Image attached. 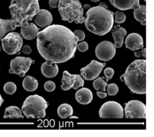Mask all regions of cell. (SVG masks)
Masks as SVG:
<instances>
[{
    "instance_id": "6da1fadb",
    "label": "cell",
    "mask_w": 154,
    "mask_h": 137,
    "mask_svg": "<svg viewBox=\"0 0 154 137\" xmlns=\"http://www.w3.org/2000/svg\"><path fill=\"white\" fill-rule=\"evenodd\" d=\"M37 37L38 50L48 65L64 63L75 56L78 38L67 27L50 25Z\"/></svg>"
},
{
    "instance_id": "7a4b0ae2",
    "label": "cell",
    "mask_w": 154,
    "mask_h": 137,
    "mask_svg": "<svg viewBox=\"0 0 154 137\" xmlns=\"http://www.w3.org/2000/svg\"><path fill=\"white\" fill-rule=\"evenodd\" d=\"M114 14L108 9L104 2L100 3L98 6L90 8L85 20L87 29L99 36L109 33L113 27Z\"/></svg>"
},
{
    "instance_id": "3957f363",
    "label": "cell",
    "mask_w": 154,
    "mask_h": 137,
    "mask_svg": "<svg viewBox=\"0 0 154 137\" xmlns=\"http://www.w3.org/2000/svg\"><path fill=\"white\" fill-rule=\"evenodd\" d=\"M39 0H10L11 15V26L13 30L17 27H26L39 10Z\"/></svg>"
},
{
    "instance_id": "277c9868",
    "label": "cell",
    "mask_w": 154,
    "mask_h": 137,
    "mask_svg": "<svg viewBox=\"0 0 154 137\" xmlns=\"http://www.w3.org/2000/svg\"><path fill=\"white\" fill-rule=\"evenodd\" d=\"M132 93L138 94L146 93V60L136 59L126 69L120 77Z\"/></svg>"
},
{
    "instance_id": "5b68a950",
    "label": "cell",
    "mask_w": 154,
    "mask_h": 137,
    "mask_svg": "<svg viewBox=\"0 0 154 137\" xmlns=\"http://www.w3.org/2000/svg\"><path fill=\"white\" fill-rule=\"evenodd\" d=\"M58 9L63 20L77 24L84 23V10L79 0H59Z\"/></svg>"
},
{
    "instance_id": "8992f818",
    "label": "cell",
    "mask_w": 154,
    "mask_h": 137,
    "mask_svg": "<svg viewBox=\"0 0 154 137\" xmlns=\"http://www.w3.org/2000/svg\"><path fill=\"white\" fill-rule=\"evenodd\" d=\"M48 107L47 102L38 95L29 96L24 101L22 111L27 118L40 119L45 117V111Z\"/></svg>"
},
{
    "instance_id": "52a82bcc",
    "label": "cell",
    "mask_w": 154,
    "mask_h": 137,
    "mask_svg": "<svg viewBox=\"0 0 154 137\" xmlns=\"http://www.w3.org/2000/svg\"><path fill=\"white\" fill-rule=\"evenodd\" d=\"M1 40L3 50L9 55L17 54L23 46L22 36L17 32H9Z\"/></svg>"
},
{
    "instance_id": "ba28073f",
    "label": "cell",
    "mask_w": 154,
    "mask_h": 137,
    "mask_svg": "<svg viewBox=\"0 0 154 137\" xmlns=\"http://www.w3.org/2000/svg\"><path fill=\"white\" fill-rule=\"evenodd\" d=\"M99 115L101 118H116L122 119L124 116L122 106L114 101H109L104 103L99 111Z\"/></svg>"
},
{
    "instance_id": "9c48e42d",
    "label": "cell",
    "mask_w": 154,
    "mask_h": 137,
    "mask_svg": "<svg viewBox=\"0 0 154 137\" xmlns=\"http://www.w3.org/2000/svg\"><path fill=\"white\" fill-rule=\"evenodd\" d=\"M34 62L30 57H16L11 61L10 69L9 72L10 74H16L23 77L29 70L31 64Z\"/></svg>"
},
{
    "instance_id": "30bf717a",
    "label": "cell",
    "mask_w": 154,
    "mask_h": 137,
    "mask_svg": "<svg viewBox=\"0 0 154 137\" xmlns=\"http://www.w3.org/2000/svg\"><path fill=\"white\" fill-rule=\"evenodd\" d=\"M125 117L128 119L146 118V105L138 100L129 101L125 106Z\"/></svg>"
},
{
    "instance_id": "8fae6325",
    "label": "cell",
    "mask_w": 154,
    "mask_h": 137,
    "mask_svg": "<svg viewBox=\"0 0 154 137\" xmlns=\"http://www.w3.org/2000/svg\"><path fill=\"white\" fill-rule=\"evenodd\" d=\"M116 47L110 41H104L99 43L95 53L97 57L103 61H107L112 59L116 54Z\"/></svg>"
},
{
    "instance_id": "7c38bea8",
    "label": "cell",
    "mask_w": 154,
    "mask_h": 137,
    "mask_svg": "<svg viewBox=\"0 0 154 137\" xmlns=\"http://www.w3.org/2000/svg\"><path fill=\"white\" fill-rule=\"evenodd\" d=\"M105 65V63H101L95 60H92L90 64L81 68V75L85 80H94L99 76Z\"/></svg>"
},
{
    "instance_id": "4fadbf2b",
    "label": "cell",
    "mask_w": 154,
    "mask_h": 137,
    "mask_svg": "<svg viewBox=\"0 0 154 137\" xmlns=\"http://www.w3.org/2000/svg\"><path fill=\"white\" fill-rule=\"evenodd\" d=\"M33 19L36 25L41 28H46L51 25L53 20L52 14L45 9L39 10Z\"/></svg>"
},
{
    "instance_id": "5bb4252c",
    "label": "cell",
    "mask_w": 154,
    "mask_h": 137,
    "mask_svg": "<svg viewBox=\"0 0 154 137\" xmlns=\"http://www.w3.org/2000/svg\"><path fill=\"white\" fill-rule=\"evenodd\" d=\"M125 45L127 48L133 51L142 49L144 47L143 38L138 33H131L126 38Z\"/></svg>"
},
{
    "instance_id": "9a60e30c",
    "label": "cell",
    "mask_w": 154,
    "mask_h": 137,
    "mask_svg": "<svg viewBox=\"0 0 154 137\" xmlns=\"http://www.w3.org/2000/svg\"><path fill=\"white\" fill-rule=\"evenodd\" d=\"M114 7L122 11L134 9L137 10L140 7L139 0H109Z\"/></svg>"
},
{
    "instance_id": "2e32d148",
    "label": "cell",
    "mask_w": 154,
    "mask_h": 137,
    "mask_svg": "<svg viewBox=\"0 0 154 137\" xmlns=\"http://www.w3.org/2000/svg\"><path fill=\"white\" fill-rule=\"evenodd\" d=\"M39 29L35 23L29 22L27 26L21 27L20 32L24 38L28 40H31L36 38Z\"/></svg>"
},
{
    "instance_id": "e0dca14e",
    "label": "cell",
    "mask_w": 154,
    "mask_h": 137,
    "mask_svg": "<svg viewBox=\"0 0 154 137\" xmlns=\"http://www.w3.org/2000/svg\"><path fill=\"white\" fill-rule=\"evenodd\" d=\"M75 99L79 103L87 105L92 101L93 95L91 91L87 88L83 87L75 93Z\"/></svg>"
},
{
    "instance_id": "ac0fdd59",
    "label": "cell",
    "mask_w": 154,
    "mask_h": 137,
    "mask_svg": "<svg viewBox=\"0 0 154 137\" xmlns=\"http://www.w3.org/2000/svg\"><path fill=\"white\" fill-rule=\"evenodd\" d=\"M41 69L42 74L48 78L54 77L58 74L59 71L58 66L56 64H53L51 65H48L46 64L45 62L42 64Z\"/></svg>"
},
{
    "instance_id": "d6986e66",
    "label": "cell",
    "mask_w": 154,
    "mask_h": 137,
    "mask_svg": "<svg viewBox=\"0 0 154 137\" xmlns=\"http://www.w3.org/2000/svg\"><path fill=\"white\" fill-rule=\"evenodd\" d=\"M75 78V75H71L67 71H64L61 89L64 91H67L71 89L73 85Z\"/></svg>"
},
{
    "instance_id": "ffe728a7",
    "label": "cell",
    "mask_w": 154,
    "mask_h": 137,
    "mask_svg": "<svg viewBox=\"0 0 154 137\" xmlns=\"http://www.w3.org/2000/svg\"><path fill=\"white\" fill-rule=\"evenodd\" d=\"M127 31L122 27L119 28L112 32V37L114 40L115 47L120 48L123 45L124 38L127 34Z\"/></svg>"
},
{
    "instance_id": "44dd1931",
    "label": "cell",
    "mask_w": 154,
    "mask_h": 137,
    "mask_svg": "<svg viewBox=\"0 0 154 137\" xmlns=\"http://www.w3.org/2000/svg\"><path fill=\"white\" fill-rule=\"evenodd\" d=\"M3 118L5 119H7V118L22 119V118H24V115L22 114L21 110L19 107L16 106H11L6 108Z\"/></svg>"
},
{
    "instance_id": "7402d4cb",
    "label": "cell",
    "mask_w": 154,
    "mask_h": 137,
    "mask_svg": "<svg viewBox=\"0 0 154 137\" xmlns=\"http://www.w3.org/2000/svg\"><path fill=\"white\" fill-rule=\"evenodd\" d=\"M38 83L37 79L30 76H27L23 81L24 89L28 92L35 91L38 87Z\"/></svg>"
},
{
    "instance_id": "603a6c76",
    "label": "cell",
    "mask_w": 154,
    "mask_h": 137,
    "mask_svg": "<svg viewBox=\"0 0 154 137\" xmlns=\"http://www.w3.org/2000/svg\"><path fill=\"white\" fill-rule=\"evenodd\" d=\"M73 112V110L72 107L68 104H63L57 109L58 115L63 119H66L72 115Z\"/></svg>"
},
{
    "instance_id": "cb8c5ba5",
    "label": "cell",
    "mask_w": 154,
    "mask_h": 137,
    "mask_svg": "<svg viewBox=\"0 0 154 137\" xmlns=\"http://www.w3.org/2000/svg\"><path fill=\"white\" fill-rule=\"evenodd\" d=\"M11 19H0V40L8 32L13 31L11 26Z\"/></svg>"
},
{
    "instance_id": "d4e9b609",
    "label": "cell",
    "mask_w": 154,
    "mask_h": 137,
    "mask_svg": "<svg viewBox=\"0 0 154 137\" xmlns=\"http://www.w3.org/2000/svg\"><path fill=\"white\" fill-rule=\"evenodd\" d=\"M146 6L145 5H140V7L134 11L135 19L140 22L142 25H146Z\"/></svg>"
},
{
    "instance_id": "484cf974",
    "label": "cell",
    "mask_w": 154,
    "mask_h": 137,
    "mask_svg": "<svg viewBox=\"0 0 154 137\" xmlns=\"http://www.w3.org/2000/svg\"><path fill=\"white\" fill-rule=\"evenodd\" d=\"M93 86L96 90L101 89L102 91H105V88L107 86V82H105L103 78L101 77L98 78L93 82Z\"/></svg>"
},
{
    "instance_id": "4316f807",
    "label": "cell",
    "mask_w": 154,
    "mask_h": 137,
    "mask_svg": "<svg viewBox=\"0 0 154 137\" xmlns=\"http://www.w3.org/2000/svg\"><path fill=\"white\" fill-rule=\"evenodd\" d=\"M3 89L6 93L12 95L17 91V85L13 82H8L4 85Z\"/></svg>"
},
{
    "instance_id": "83f0119b",
    "label": "cell",
    "mask_w": 154,
    "mask_h": 137,
    "mask_svg": "<svg viewBox=\"0 0 154 137\" xmlns=\"http://www.w3.org/2000/svg\"><path fill=\"white\" fill-rule=\"evenodd\" d=\"M75 80L72 87L75 90H76L79 87L83 86L84 84V80L80 75H75Z\"/></svg>"
},
{
    "instance_id": "f1b7e54d",
    "label": "cell",
    "mask_w": 154,
    "mask_h": 137,
    "mask_svg": "<svg viewBox=\"0 0 154 137\" xmlns=\"http://www.w3.org/2000/svg\"><path fill=\"white\" fill-rule=\"evenodd\" d=\"M119 91V87L114 83L110 84L107 87V92L109 96H114L117 94Z\"/></svg>"
},
{
    "instance_id": "f546056e",
    "label": "cell",
    "mask_w": 154,
    "mask_h": 137,
    "mask_svg": "<svg viewBox=\"0 0 154 137\" xmlns=\"http://www.w3.org/2000/svg\"><path fill=\"white\" fill-rule=\"evenodd\" d=\"M114 14H115V22L116 23H123L126 20V15L122 12L120 11H117Z\"/></svg>"
},
{
    "instance_id": "4dcf8cb0",
    "label": "cell",
    "mask_w": 154,
    "mask_h": 137,
    "mask_svg": "<svg viewBox=\"0 0 154 137\" xmlns=\"http://www.w3.org/2000/svg\"><path fill=\"white\" fill-rule=\"evenodd\" d=\"M104 75L106 77V82L112 79L114 74V71L112 68L108 67L105 68L104 70Z\"/></svg>"
},
{
    "instance_id": "1f68e13d",
    "label": "cell",
    "mask_w": 154,
    "mask_h": 137,
    "mask_svg": "<svg viewBox=\"0 0 154 137\" xmlns=\"http://www.w3.org/2000/svg\"><path fill=\"white\" fill-rule=\"evenodd\" d=\"M45 90L48 92L54 91L56 88L55 84L52 81H48L44 85Z\"/></svg>"
},
{
    "instance_id": "d6a6232c",
    "label": "cell",
    "mask_w": 154,
    "mask_h": 137,
    "mask_svg": "<svg viewBox=\"0 0 154 137\" xmlns=\"http://www.w3.org/2000/svg\"><path fill=\"white\" fill-rule=\"evenodd\" d=\"M78 50L81 52H85L88 49V44L86 41H83L77 45Z\"/></svg>"
},
{
    "instance_id": "836d02e7",
    "label": "cell",
    "mask_w": 154,
    "mask_h": 137,
    "mask_svg": "<svg viewBox=\"0 0 154 137\" xmlns=\"http://www.w3.org/2000/svg\"><path fill=\"white\" fill-rule=\"evenodd\" d=\"M75 36L78 38V41H82L85 38V32L81 30H76L74 32Z\"/></svg>"
},
{
    "instance_id": "e575fe53",
    "label": "cell",
    "mask_w": 154,
    "mask_h": 137,
    "mask_svg": "<svg viewBox=\"0 0 154 137\" xmlns=\"http://www.w3.org/2000/svg\"><path fill=\"white\" fill-rule=\"evenodd\" d=\"M146 48H144L141 50H135V51H134V55L137 57H140L142 56L143 57L146 58Z\"/></svg>"
},
{
    "instance_id": "d590c367",
    "label": "cell",
    "mask_w": 154,
    "mask_h": 137,
    "mask_svg": "<svg viewBox=\"0 0 154 137\" xmlns=\"http://www.w3.org/2000/svg\"><path fill=\"white\" fill-rule=\"evenodd\" d=\"M31 51H32V49H31L30 46H29V45H25V46L23 47V48H22V52H23L24 54L29 55V54L31 53Z\"/></svg>"
},
{
    "instance_id": "8d00e7d4",
    "label": "cell",
    "mask_w": 154,
    "mask_h": 137,
    "mask_svg": "<svg viewBox=\"0 0 154 137\" xmlns=\"http://www.w3.org/2000/svg\"><path fill=\"white\" fill-rule=\"evenodd\" d=\"M59 0H49V5L52 8H56L57 7Z\"/></svg>"
},
{
    "instance_id": "74e56055",
    "label": "cell",
    "mask_w": 154,
    "mask_h": 137,
    "mask_svg": "<svg viewBox=\"0 0 154 137\" xmlns=\"http://www.w3.org/2000/svg\"><path fill=\"white\" fill-rule=\"evenodd\" d=\"M97 96L101 98H105L107 96V94L106 93H103L100 91H97Z\"/></svg>"
},
{
    "instance_id": "f35d334b",
    "label": "cell",
    "mask_w": 154,
    "mask_h": 137,
    "mask_svg": "<svg viewBox=\"0 0 154 137\" xmlns=\"http://www.w3.org/2000/svg\"><path fill=\"white\" fill-rule=\"evenodd\" d=\"M3 102H4V100L2 97V96L0 94V107L1 106Z\"/></svg>"
},
{
    "instance_id": "ab89813d",
    "label": "cell",
    "mask_w": 154,
    "mask_h": 137,
    "mask_svg": "<svg viewBox=\"0 0 154 137\" xmlns=\"http://www.w3.org/2000/svg\"><path fill=\"white\" fill-rule=\"evenodd\" d=\"M91 5L88 4H86L84 6V8L85 9H89L90 8H91Z\"/></svg>"
},
{
    "instance_id": "60d3db41",
    "label": "cell",
    "mask_w": 154,
    "mask_h": 137,
    "mask_svg": "<svg viewBox=\"0 0 154 137\" xmlns=\"http://www.w3.org/2000/svg\"><path fill=\"white\" fill-rule=\"evenodd\" d=\"M100 0H91V1L92 2H99Z\"/></svg>"
},
{
    "instance_id": "b9f144b4",
    "label": "cell",
    "mask_w": 154,
    "mask_h": 137,
    "mask_svg": "<svg viewBox=\"0 0 154 137\" xmlns=\"http://www.w3.org/2000/svg\"><path fill=\"white\" fill-rule=\"evenodd\" d=\"M70 118L72 119V118H78V117H75V116H71L70 117Z\"/></svg>"
},
{
    "instance_id": "7bdbcfd3",
    "label": "cell",
    "mask_w": 154,
    "mask_h": 137,
    "mask_svg": "<svg viewBox=\"0 0 154 137\" xmlns=\"http://www.w3.org/2000/svg\"><path fill=\"white\" fill-rule=\"evenodd\" d=\"M0 51H1V47H0Z\"/></svg>"
},
{
    "instance_id": "ee69618b",
    "label": "cell",
    "mask_w": 154,
    "mask_h": 137,
    "mask_svg": "<svg viewBox=\"0 0 154 137\" xmlns=\"http://www.w3.org/2000/svg\"><path fill=\"white\" fill-rule=\"evenodd\" d=\"M144 1H146V0H144Z\"/></svg>"
}]
</instances>
